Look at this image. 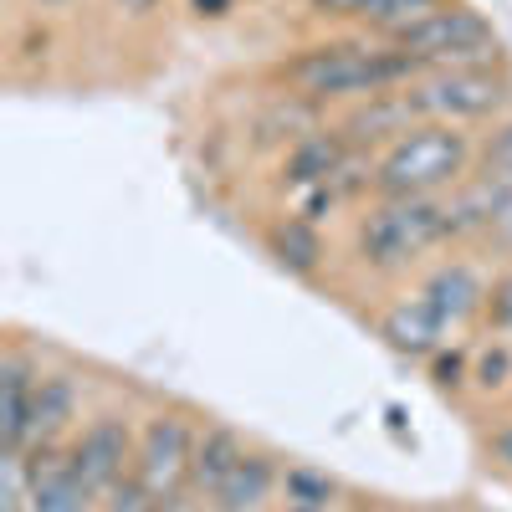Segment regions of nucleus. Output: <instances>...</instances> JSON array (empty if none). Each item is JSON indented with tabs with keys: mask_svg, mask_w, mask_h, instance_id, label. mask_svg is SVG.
I'll use <instances>...</instances> for the list:
<instances>
[{
	"mask_svg": "<svg viewBox=\"0 0 512 512\" xmlns=\"http://www.w3.org/2000/svg\"><path fill=\"white\" fill-rule=\"evenodd\" d=\"M277 88L287 93H303L318 108H349L364 103L374 93H400L420 77V62L405 57L395 41H379V36H328L313 41L297 57L277 62Z\"/></svg>",
	"mask_w": 512,
	"mask_h": 512,
	"instance_id": "1",
	"label": "nucleus"
},
{
	"mask_svg": "<svg viewBox=\"0 0 512 512\" xmlns=\"http://www.w3.org/2000/svg\"><path fill=\"white\" fill-rule=\"evenodd\" d=\"M354 256L369 277L395 282L415 272L436 246H451L446 236V200L436 195H374L354 216Z\"/></svg>",
	"mask_w": 512,
	"mask_h": 512,
	"instance_id": "2",
	"label": "nucleus"
},
{
	"mask_svg": "<svg viewBox=\"0 0 512 512\" xmlns=\"http://www.w3.org/2000/svg\"><path fill=\"white\" fill-rule=\"evenodd\" d=\"M477 175V134L456 123L420 118L410 134L374 154V195H436L446 200L461 180Z\"/></svg>",
	"mask_w": 512,
	"mask_h": 512,
	"instance_id": "3",
	"label": "nucleus"
},
{
	"mask_svg": "<svg viewBox=\"0 0 512 512\" xmlns=\"http://www.w3.org/2000/svg\"><path fill=\"white\" fill-rule=\"evenodd\" d=\"M395 47L420 62V72H451V67H512L497 26L466 6V0H446L441 11L415 21L410 31L395 36Z\"/></svg>",
	"mask_w": 512,
	"mask_h": 512,
	"instance_id": "4",
	"label": "nucleus"
},
{
	"mask_svg": "<svg viewBox=\"0 0 512 512\" xmlns=\"http://www.w3.org/2000/svg\"><path fill=\"white\" fill-rule=\"evenodd\" d=\"M415 118L456 123V128H492L512 113V67H451L420 72L405 88Z\"/></svg>",
	"mask_w": 512,
	"mask_h": 512,
	"instance_id": "5",
	"label": "nucleus"
},
{
	"mask_svg": "<svg viewBox=\"0 0 512 512\" xmlns=\"http://www.w3.org/2000/svg\"><path fill=\"white\" fill-rule=\"evenodd\" d=\"M200 415L185 405H159L144 415L139 425V461H134V477L164 502V497H180L190 492V456L200 441Z\"/></svg>",
	"mask_w": 512,
	"mask_h": 512,
	"instance_id": "6",
	"label": "nucleus"
},
{
	"mask_svg": "<svg viewBox=\"0 0 512 512\" xmlns=\"http://www.w3.org/2000/svg\"><path fill=\"white\" fill-rule=\"evenodd\" d=\"M67 446H72L77 472L88 477L98 487V497H103L113 482H123L128 472H134V461H139V425H134V415H123V410H98Z\"/></svg>",
	"mask_w": 512,
	"mask_h": 512,
	"instance_id": "7",
	"label": "nucleus"
},
{
	"mask_svg": "<svg viewBox=\"0 0 512 512\" xmlns=\"http://www.w3.org/2000/svg\"><path fill=\"white\" fill-rule=\"evenodd\" d=\"M16 456L31 472V512H103L98 487L77 472L67 441H47V446H31Z\"/></svg>",
	"mask_w": 512,
	"mask_h": 512,
	"instance_id": "8",
	"label": "nucleus"
},
{
	"mask_svg": "<svg viewBox=\"0 0 512 512\" xmlns=\"http://www.w3.org/2000/svg\"><path fill=\"white\" fill-rule=\"evenodd\" d=\"M374 333H379V344L390 349V354H400L410 364H425L431 354L446 349V333L451 328L441 323V313L425 303V292L415 287V292H400V297H390V303L379 308Z\"/></svg>",
	"mask_w": 512,
	"mask_h": 512,
	"instance_id": "9",
	"label": "nucleus"
},
{
	"mask_svg": "<svg viewBox=\"0 0 512 512\" xmlns=\"http://www.w3.org/2000/svg\"><path fill=\"white\" fill-rule=\"evenodd\" d=\"M487 287L492 277H482V267L472 256H441L436 267H425L420 277V292L425 303L441 313V323L456 333V328H482V308H487Z\"/></svg>",
	"mask_w": 512,
	"mask_h": 512,
	"instance_id": "10",
	"label": "nucleus"
},
{
	"mask_svg": "<svg viewBox=\"0 0 512 512\" xmlns=\"http://www.w3.org/2000/svg\"><path fill=\"white\" fill-rule=\"evenodd\" d=\"M507 200H512V185L497 180V175H482L477 169L472 180H461L446 195V236H451V246H492Z\"/></svg>",
	"mask_w": 512,
	"mask_h": 512,
	"instance_id": "11",
	"label": "nucleus"
},
{
	"mask_svg": "<svg viewBox=\"0 0 512 512\" xmlns=\"http://www.w3.org/2000/svg\"><path fill=\"white\" fill-rule=\"evenodd\" d=\"M415 123H420V118H415L405 88H400V93H374V98H364V103H349V108L333 113L338 139H344L349 149H359V154L390 149L400 134H410Z\"/></svg>",
	"mask_w": 512,
	"mask_h": 512,
	"instance_id": "12",
	"label": "nucleus"
},
{
	"mask_svg": "<svg viewBox=\"0 0 512 512\" xmlns=\"http://www.w3.org/2000/svg\"><path fill=\"white\" fill-rule=\"evenodd\" d=\"M41 374L47 369L26 344H6V354H0V451H26Z\"/></svg>",
	"mask_w": 512,
	"mask_h": 512,
	"instance_id": "13",
	"label": "nucleus"
},
{
	"mask_svg": "<svg viewBox=\"0 0 512 512\" xmlns=\"http://www.w3.org/2000/svg\"><path fill=\"white\" fill-rule=\"evenodd\" d=\"M323 123H328V108H318V103L303 98V93L277 88L262 108L246 118V144H251L256 154H287L297 139H308L313 128H323Z\"/></svg>",
	"mask_w": 512,
	"mask_h": 512,
	"instance_id": "14",
	"label": "nucleus"
},
{
	"mask_svg": "<svg viewBox=\"0 0 512 512\" xmlns=\"http://www.w3.org/2000/svg\"><path fill=\"white\" fill-rule=\"evenodd\" d=\"M262 251L297 282H318L328 272V241L313 221L297 216V210H282V216L262 221Z\"/></svg>",
	"mask_w": 512,
	"mask_h": 512,
	"instance_id": "15",
	"label": "nucleus"
},
{
	"mask_svg": "<svg viewBox=\"0 0 512 512\" xmlns=\"http://www.w3.org/2000/svg\"><path fill=\"white\" fill-rule=\"evenodd\" d=\"M282 472H287V456H277L272 446H256L241 456V466L231 472V482L216 492V512H267L272 502H282Z\"/></svg>",
	"mask_w": 512,
	"mask_h": 512,
	"instance_id": "16",
	"label": "nucleus"
},
{
	"mask_svg": "<svg viewBox=\"0 0 512 512\" xmlns=\"http://www.w3.org/2000/svg\"><path fill=\"white\" fill-rule=\"evenodd\" d=\"M246 451H251V441L241 436V425L205 420L200 425V441H195V456H190V492L210 507V502H216V492L231 482V472L241 466Z\"/></svg>",
	"mask_w": 512,
	"mask_h": 512,
	"instance_id": "17",
	"label": "nucleus"
},
{
	"mask_svg": "<svg viewBox=\"0 0 512 512\" xmlns=\"http://www.w3.org/2000/svg\"><path fill=\"white\" fill-rule=\"evenodd\" d=\"M82 379L72 369H47L36 384V405H31V446H47V441H72L82 431Z\"/></svg>",
	"mask_w": 512,
	"mask_h": 512,
	"instance_id": "18",
	"label": "nucleus"
},
{
	"mask_svg": "<svg viewBox=\"0 0 512 512\" xmlns=\"http://www.w3.org/2000/svg\"><path fill=\"white\" fill-rule=\"evenodd\" d=\"M349 159V144L338 139L333 118L323 128H313L308 139H297L287 154H277V190H313V185H328L333 169Z\"/></svg>",
	"mask_w": 512,
	"mask_h": 512,
	"instance_id": "19",
	"label": "nucleus"
},
{
	"mask_svg": "<svg viewBox=\"0 0 512 512\" xmlns=\"http://www.w3.org/2000/svg\"><path fill=\"white\" fill-rule=\"evenodd\" d=\"M349 497V487L338 482L328 466L313 461H287L282 472V507H308V512H338V502Z\"/></svg>",
	"mask_w": 512,
	"mask_h": 512,
	"instance_id": "20",
	"label": "nucleus"
},
{
	"mask_svg": "<svg viewBox=\"0 0 512 512\" xmlns=\"http://www.w3.org/2000/svg\"><path fill=\"white\" fill-rule=\"evenodd\" d=\"M446 0H369V16H364V31L379 36V41H395L400 31H410L415 21H425L431 11H441Z\"/></svg>",
	"mask_w": 512,
	"mask_h": 512,
	"instance_id": "21",
	"label": "nucleus"
},
{
	"mask_svg": "<svg viewBox=\"0 0 512 512\" xmlns=\"http://www.w3.org/2000/svg\"><path fill=\"white\" fill-rule=\"evenodd\" d=\"M472 390L477 395H507L512 390V344H487L472 354Z\"/></svg>",
	"mask_w": 512,
	"mask_h": 512,
	"instance_id": "22",
	"label": "nucleus"
},
{
	"mask_svg": "<svg viewBox=\"0 0 512 512\" xmlns=\"http://www.w3.org/2000/svg\"><path fill=\"white\" fill-rule=\"evenodd\" d=\"M425 374H431V384H436L441 395H461V390H472V349L446 344L441 354L425 359Z\"/></svg>",
	"mask_w": 512,
	"mask_h": 512,
	"instance_id": "23",
	"label": "nucleus"
},
{
	"mask_svg": "<svg viewBox=\"0 0 512 512\" xmlns=\"http://www.w3.org/2000/svg\"><path fill=\"white\" fill-rule=\"evenodd\" d=\"M477 169L512 185V113H507L502 123H492L487 134L477 139Z\"/></svg>",
	"mask_w": 512,
	"mask_h": 512,
	"instance_id": "24",
	"label": "nucleus"
},
{
	"mask_svg": "<svg viewBox=\"0 0 512 512\" xmlns=\"http://www.w3.org/2000/svg\"><path fill=\"white\" fill-rule=\"evenodd\" d=\"M0 512H31V472L16 451H0Z\"/></svg>",
	"mask_w": 512,
	"mask_h": 512,
	"instance_id": "25",
	"label": "nucleus"
},
{
	"mask_svg": "<svg viewBox=\"0 0 512 512\" xmlns=\"http://www.w3.org/2000/svg\"><path fill=\"white\" fill-rule=\"evenodd\" d=\"M482 328H487V333H497V338H507V333H512V262H507V267L492 277V287H487Z\"/></svg>",
	"mask_w": 512,
	"mask_h": 512,
	"instance_id": "26",
	"label": "nucleus"
},
{
	"mask_svg": "<svg viewBox=\"0 0 512 512\" xmlns=\"http://www.w3.org/2000/svg\"><path fill=\"white\" fill-rule=\"evenodd\" d=\"M154 492L134 477V472H128L123 482H113L108 492H103V512H154Z\"/></svg>",
	"mask_w": 512,
	"mask_h": 512,
	"instance_id": "27",
	"label": "nucleus"
},
{
	"mask_svg": "<svg viewBox=\"0 0 512 512\" xmlns=\"http://www.w3.org/2000/svg\"><path fill=\"white\" fill-rule=\"evenodd\" d=\"M308 16L328 26H364L369 0H308Z\"/></svg>",
	"mask_w": 512,
	"mask_h": 512,
	"instance_id": "28",
	"label": "nucleus"
},
{
	"mask_svg": "<svg viewBox=\"0 0 512 512\" xmlns=\"http://www.w3.org/2000/svg\"><path fill=\"white\" fill-rule=\"evenodd\" d=\"M487 456L512 477V420H497L492 431H487Z\"/></svg>",
	"mask_w": 512,
	"mask_h": 512,
	"instance_id": "29",
	"label": "nucleus"
},
{
	"mask_svg": "<svg viewBox=\"0 0 512 512\" xmlns=\"http://www.w3.org/2000/svg\"><path fill=\"white\" fill-rule=\"evenodd\" d=\"M21 57H47L52 52V31L47 26H41V21H31L26 26V36H21V47H16Z\"/></svg>",
	"mask_w": 512,
	"mask_h": 512,
	"instance_id": "30",
	"label": "nucleus"
},
{
	"mask_svg": "<svg viewBox=\"0 0 512 512\" xmlns=\"http://www.w3.org/2000/svg\"><path fill=\"white\" fill-rule=\"evenodd\" d=\"M231 6H236V0H190V11L200 21H221V16H231Z\"/></svg>",
	"mask_w": 512,
	"mask_h": 512,
	"instance_id": "31",
	"label": "nucleus"
},
{
	"mask_svg": "<svg viewBox=\"0 0 512 512\" xmlns=\"http://www.w3.org/2000/svg\"><path fill=\"white\" fill-rule=\"evenodd\" d=\"M154 512H205V502H200L195 492H180V497H164V502H154Z\"/></svg>",
	"mask_w": 512,
	"mask_h": 512,
	"instance_id": "32",
	"label": "nucleus"
},
{
	"mask_svg": "<svg viewBox=\"0 0 512 512\" xmlns=\"http://www.w3.org/2000/svg\"><path fill=\"white\" fill-rule=\"evenodd\" d=\"M113 6L123 11V16H134V21H144V16H154L164 0H113Z\"/></svg>",
	"mask_w": 512,
	"mask_h": 512,
	"instance_id": "33",
	"label": "nucleus"
},
{
	"mask_svg": "<svg viewBox=\"0 0 512 512\" xmlns=\"http://www.w3.org/2000/svg\"><path fill=\"white\" fill-rule=\"evenodd\" d=\"M26 6H31V11H41V16H67V11L77 6V0H26Z\"/></svg>",
	"mask_w": 512,
	"mask_h": 512,
	"instance_id": "34",
	"label": "nucleus"
},
{
	"mask_svg": "<svg viewBox=\"0 0 512 512\" xmlns=\"http://www.w3.org/2000/svg\"><path fill=\"white\" fill-rule=\"evenodd\" d=\"M384 420H390V431L405 441V410H400V405H390V410H384Z\"/></svg>",
	"mask_w": 512,
	"mask_h": 512,
	"instance_id": "35",
	"label": "nucleus"
},
{
	"mask_svg": "<svg viewBox=\"0 0 512 512\" xmlns=\"http://www.w3.org/2000/svg\"><path fill=\"white\" fill-rule=\"evenodd\" d=\"M277 512H308V507H277Z\"/></svg>",
	"mask_w": 512,
	"mask_h": 512,
	"instance_id": "36",
	"label": "nucleus"
},
{
	"mask_svg": "<svg viewBox=\"0 0 512 512\" xmlns=\"http://www.w3.org/2000/svg\"><path fill=\"white\" fill-rule=\"evenodd\" d=\"M205 512H216V507H205Z\"/></svg>",
	"mask_w": 512,
	"mask_h": 512,
	"instance_id": "37",
	"label": "nucleus"
},
{
	"mask_svg": "<svg viewBox=\"0 0 512 512\" xmlns=\"http://www.w3.org/2000/svg\"><path fill=\"white\" fill-rule=\"evenodd\" d=\"M507 400H512V390H507Z\"/></svg>",
	"mask_w": 512,
	"mask_h": 512,
	"instance_id": "38",
	"label": "nucleus"
}]
</instances>
